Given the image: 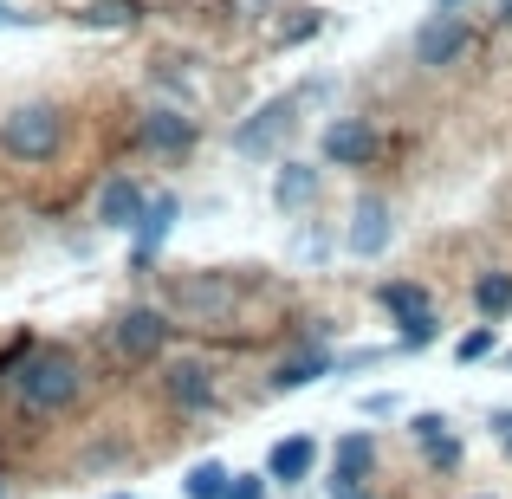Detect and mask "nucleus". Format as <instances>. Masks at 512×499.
<instances>
[{"instance_id": "nucleus-24", "label": "nucleus", "mask_w": 512, "mask_h": 499, "mask_svg": "<svg viewBox=\"0 0 512 499\" xmlns=\"http://www.w3.org/2000/svg\"><path fill=\"white\" fill-rule=\"evenodd\" d=\"M26 20H33V13H13L7 0H0V26H26Z\"/></svg>"}, {"instance_id": "nucleus-12", "label": "nucleus", "mask_w": 512, "mask_h": 499, "mask_svg": "<svg viewBox=\"0 0 512 499\" xmlns=\"http://www.w3.org/2000/svg\"><path fill=\"white\" fill-rule=\"evenodd\" d=\"M188 143H195V124H188L182 111H150V117H143V150H156V156H182Z\"/></svg>"}, {"instance_id": "nucleus-10", "label": "nucleus", "mask_w": 512, "mask_h": 499, "mask_svg": "<svg viewBox=\"0 0 512 499\" xmlns=\"http://www.w3.org/2000/svg\"><path fill=\"white\" fill-rule=\"evenodd\" d=\"M175 214H182V201H175V195H156V201H150V214L137 221V247H130V266H150L156 253H163V240H169Z\"/></svg>"}, {"instance_id": "nucleus-28", "label": "nucleus", "mask_w": 512, "mask_h": 499, "mask_svg": "<svg viewBox=\"0 0 512 499\" xmlns=\"http://www.w3.org/2000/svg\"><path fill=\"white\" fill-rule=\"evenodd\" d=\"M506 363H512V350H506Z\"/></svg>"}, {"instance_id": "nucleus-25", "label": "nucleus", "mask_w": 512, "mask_h": 499, "mask_svg": "<svg viewBox=\"0 0 512 499\" xmlns=\"http://www.w3.org/2000/svg\"><path fill=\"white\" fill-rule=\"evenodd\" d=\"M454 7H461V0H435V13H454Z\"/></svg>"}, {"instance_id": "nucleus-23", "label": "nucleus", "mask_w": 512, "mask_h": 499, "mask_svg": "<svg viewBox=\"0 0 512 499\" xmlns=\"http://www.w3.org/2000/svg\"><path fill=\"white\" fill-rule=\"evenodd\" d=\"M428 344H435V318H422V325L402 331V350H428Z\"/></svg>"}, {"instance_id": "nucleus-6", "label": "nucleus", "mask_w": 512, "mask_h": 499, "mask_svg": "<svg viewBox=\"0 0 512 499\" xmlns=\"http://www.w3.org/2000/svg\"><path fill=\"white\" fill-rule=\"evenodd\" d=\"M389 234H396V227H389V201H376V195H363L357 201V214H350V253H357V260H383L389 253Z\"/></svg>"}, {"instance_id": "nucleus-15", "label": "nucleus", "mask_w": 512, "mask_h": 499, "mask_svg": "<svg viewBox=\"0 0 512 499\" xmlns=\"http://www.w3.org/2000/svg\"><path fill=\"white\" fill-rule=\"evenodd\" d=\"M376 299H383V312H396V318H402V331L428 318V292H422V286H402V279H389Z\"/></svg>"}, {"instance_id": "nucleus-17", "label": "nucleus", "mask_w": 512, "mask_h": 499, "mask_svg": "<svg viewBox=\"0 0 512 499\" xmlns=\"http://www.w3.org/2000/svg\"><path fill=\"white\" fill-rule=\"evenodd\" d=\"M370 461H376V441L370 435H344L338 441V474L331 480H350V487H357V480L370 474Z\"/></svg>"}, {"instance_id": "nucleus-3", "label": "nucleus", "mask_w": 512, "mask_h": 499, "mask_svg": "<svg viewBox=\"0 0 512 499\" xmlns=\"http://www.w3.org/2000/svg\"><path fill=\"white\" fill-rule=\"evenodd\" d=\"M299 104H305V91H279V98H266L260 111H253L247 124L234 130V150H240V156H273L279 143L299 130V117H292Z\"/></svg>"}, {"instance_id": "nucleus-27", "label": "nucleus", "mask_w": 512, "mask_h": 499, "mask_svg": "<svg viewBox=\"0 0 512 499\" xmlns=\"http://www.w3.org/2000/svg\"><path fill=\"white\" fill-rule=\"evenodd\" d=\"M500 13H506V20H512V0H500Z\"/></svg>"}, {"instance_id": "nucleus-2", "label": "nucleus", "mask_w": 512, "mask_h": 499, "mask_svg": "<svg viewBox=\"0 0 512 499\" xmlns=\"http://www.w3.org/2000/svg\"><path fill=\"white\" fill-rule=\"evenodd\" d=\"M0 150L13 163H46L59 150V111L52 104H20V111L0 117Z\"/></svg>"}, {"instance_id": "nucleus-5", "label": "nucleus", "mask_w": 512, "mask_h": 499, "mask_svg": "<svg viewBox=\"0 0 512 499\" xmlns=\"http://www.w3.org/2000/svg\"><path fill=\"white\" fill-rule=\"evenodd\" d=\"M163 396L182 415H208L214 409V370H208V363H195V357L169 363V370H163Z\"/></svg>"}, {"instance_id": "nucleus-21", "label": "nucleus", "mask_w": 512, "mask_h": 499, "mask_svg": "<svg viewBox=\"0 0 512 499\" xmlns=\"http://www.w3.org/2000/svg\"><path fill=\"white\" fill-rule=\"evenodd\" d=\"M480 357H493V331H487V325L467 331L461 344H454V363H480Z\"/></svg>"}, {"instance_id": "nucleus-14", "label": "nucleus", "mask_w": 512, "mask_h": 499, "mask_svg": "<svg viewBox=\"0 0 512 499\" xmlns=\"http://www.w3.org/2000/svg\"><path fill=\"white\" fill-rule=\"evenodd\" d=\"M273 201H279V208H312V201H318V169L312 163H279Z\"/></svg>"}, {"instance_id": "nucleus-20", "label": "nucleus", "mask_w": 512, "mask_h": 499, "mask_svg": "<svg viewBox=\"0 0 512 499\" xmlns=\"http://www.w3.org/2000/svg\"><path fill=\"white\" fill-rule=\"evenodd\" d=\"M85 20L91 26H130V20H137V0H98Z\"/></svg>"}, {"instance_id": "nucleus-29", "label": "nucleus", "mask_w": 512, "mask_h": 499, "mask_svg": "<svg viewBox=\"0 0 512 499\" xmlns=\"http://www.w3.org/2000/svg\"><path fill=\"white\" fill-rule=\"evenodd\" d=\"M480 499H487V493H480Z\"/></svg>"}, {"instance_id": "nucleus-19", "label": "nucleus", "mask_w": 512, "mask_h": 499, "mask_svg": "<svg viewBox=\"0 0 512 499\" xmlns=\"http://www.w3.org/2000/svg\"><path fill=\"white\" fill-rule=\"evenodd\" d=\"M474 305H480L487 318L512 312V273H480V279H474Z\"/></svg>"}, {"instance_id": "nucleus-22", "label": "nucleus", "mask_w": 512, "mask_h": 499, "mask_svg": "<svg viewBox=\"0 0 512 499\" xmlns=\"http://www.w3.org/2000/svg\"><path fill=\"white\" fill-rule=\"evenodd\" d=\"M227 499H266V480H260V474H234V487H227Z\"/></svg>"}, {"instance_id": "nucleus-11", "label": "nucleus", "mask_w": 512, "mask_h": 499, "mask_svg": "<svg viewBox=\"0 0 512 499\" xmlns=\"http://www.w3.org/2000/svg\"><path fill=\"white\" fill-rule=\"evenodd\" d=\"M318 467V441L312 435H286L273 448V461H266V480H279V487H299V480H312Z\"/></svg>"}, {"instance_id": "nucleus-13", "label": "nucleus", "mask_w": 512, "mask_h": 499, "mask_svg": "<svg viewBox=\"0 0 512 499\" xmlns=\"http://www.w3.org/2000/svg\"><path fill=\"white\" fill-rule=\"evenodd\" d=\"M409 435L422 441L428 467H441V474H448V467H461V441L448 435V422H441V415H415V422H409Z\"/></svg>"}, {"instance_id": "nucleus-8", "label": "nucleus", "mask_w": 512, "mask_h": 499, "mask_svg": "<svg viewBox=\"0 0 512 499\" xmlns=\"http://www.w3.org/2000/svg\"><path fill=\"white\" fill-rule=\"evenodd\" d=\"M325 156L344 163V169H363L376 156V130L363 124V117H331L325 124Z\"/></svg>"}, {"instance_id": "nucleus-4", "label": "nucleus", "mask_w": 512, "mask_h": 499, "mask_svg": "<svg viewBox=\"0 0 512 499\" xmlns=\"http://www.w3.org/2000/svg\"><path fill=\"white\" fill-rule=\"evenodd\" d=\"M163 344H169V318H163V312H150V305H130V312L117 318V350H124L130 363L163 357Z\"/></svg>"}, {"instance_id": "nucleus-16", "label": "nucleus", "mask_w": 512, "mask_h": 499, "mask_svg": "<svg viewBox=\"0 0 512 499\" xmlns=\"http://www.w3.org/2000/svg\"><path fill=\"white\" fill-rule=\"evenodd\" d=\"M227 487H234V474L221 461H195L182 480V499H227Z\"/></svg>"}, {"instance_id": "nucleus-18", "label": "nucleus", "mask_w": 512, "mask_h": 499, "mask_svg": "<svg viewBox=\"0 0 512 499\" xmlns=\"http://www.w3.org/2000/svg\"><path fill=\"white\" fill-rule=\"evenodd\" d=\"M338 363L325 357V350H312V357H292V363H279V376H273V389H305V383H318V376H331Z\"/></svg>"}, {"instance_id": "nucleus-26", "label": "nucleus", "mask_w": 512, "mask_h": 499, "mask_svg": "<svg viewBox=\"0 0 512 499\" xmlns=\"http://www.w3.org/2000/svg\"><path fill=\"white\" fill-rule=\"evenodd\" d=\"M104 499H137V493H104Z\"/></svg>"}, {"instance_id": "nucleus-9", "label": "nucleus", "mask_w": 512, "mask_h": 499, "mask_svg": "<svg viewBox=\"0 0 512 499\" xmlns=\"http://www.w3.org/2000/svg\"><path fill=\"white\" fill-rule=\"evenodd\" d=\"M150 214V201H143V188L130 182V175H117V182L98 188V221L117 227V234H137V221Z\"/></svg>"}, {"instance_id": "nucleus-30", "label": "nucleus", "mask_w": 512, "mask_h": 499, "mask_svg": "<svg viewBox=\"0 0 512 499\" xmlns=\"http://www.w3.org/2000/svg\"><path fill=\"white\" fill-rule=\"evenodd\" d=\"M506 441H512V435H506Z\"/></svg>"}, {"instance_id": "nucleus-1", "label": "nucleus", "mask_w": 512, "mask_h": 499, "mask_svg": "<svg viewBox=\"0 0 512 499\" xmlns=\"http://www.w3.org/2000/svg\"><path fill=\"white\" fill-rule=\"evenodd\" d=\"M78 357L72 350H59V344H39V350H26L20 357V370H13V396L26 402V415H59V409H72L78 402Z\"/></svg>"}, {"instance_id": "nucleus-7", "label": "nucleus", "mask_w": 512, "mask_h": 499, "mask_svg": "<svg viewBox=\"0 0 512 499\" xmlns=\"http://www.w3.org/2000/svg\"><path fill=\"white\" fill-rule=\"evenodd\" d=\"M467 52V26L454 20V13H435V20L415 33V65H428V72H441V65H454Z\"/></svg>"}]
</instances>
